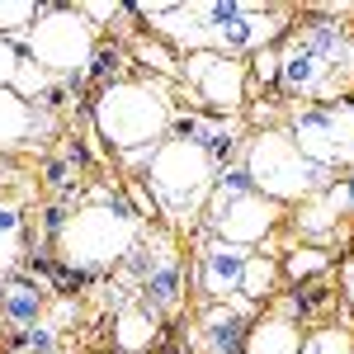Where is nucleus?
<instances>
[{
	"label": "nucleus",
	"instance_id": "7ed1b4c3",
	"mask_svg": "<svg viewBox=\"0 0 354 354\" xmlns=\"http://www.w3.org/2000/svg\"><path fill=\"white\" fill-rule=\"evenodd\" d=\"M241 147H245L241 165H245V175H250V185H255V194H265L279 208H283V203H302V198L322 194L330 180H335V170L312 165L298 147H293L288 128H255Z\"/></svg>",
	"mask_w": 354,
	"mask_h": 354
},
{
	"label": "nucleus",
	"instance_id": "20e7f679",
	"mask_svg": "<svg viewBox=\"0 0 354 354\" xmlns=\"http://www.w3.org/2000/svg\"><path fill=\"white\" fill-rule=\"evenodd\" d=\"M213 180H218V161L203 147L175 142V137H165L151 165L142 170V189L151 194L156 213H165L170 222H189L194 213H203Z\"/></svg>",
	"mask_w": 354,
	"mask_h": 354
},
{
	"label": "nucleus",
	"instance_id": "423d86ee",
	"mask_svg": "<svg viewBox=\"0 0 354 354\" xmlns=\"http://www.w3.org/2000/svg\"><path fill=\"white\" fill-rule=\"evenodd\" d=\"M293 10L288 5H245V0H203L198 5V24L208 33V53L241 57L274 48L279 33H288Z\"/></svg>",
	"mask_w": 354,
	"mask_h": 354
},
{
	"label": "nucleus",
	"instance_id": "6e6552de",
	"mask_svg": "<svg viewBox=\"0 0 354 354\" xmlns=\"http://www.w3.org/2000/svg\"><path fill=\"white\" fill-rule=\"evenodd\" d=\"M279 222H283V208L270 203L265 194H232V198L208 194V203H203L208 236L227 245H245V250H255L270 232H279Z\"/></svg>",
	"mask_w": 354,
	"mask_h": 354
},
{
	"label": "nucleus",
	"instance_id": "f257e3e1",
	"mask_svg": "<svg viewBox=\"0 0 354 354\" xmlns=\"http://www.w3.org/2000/svg\"><path fill=\"white\" fill-rule=\"evenodd\" d=\"M170 113H175V85L156 76H133L123 85H109L90 100L95 133L109 151H142L161 147L170 137Z\"/></svg>",
	"mask_w": 354,
	"mask_h": 354
},
{
	"label": "nucleus",
	"instance_id": "0eeeda50",
	"mask_svg": "<svg viewBox=\"0 0 354 354\" xmlns=\"http://www.w3.org/2000/svg\"><path fill=\"white\" fill-rule=\"evenodd\" d=\"M180 81L194 95V104L203 113H222L236 118L245 109V90H250V71L241 57H222V53H189L180 57Z\"/></svg>",
	"mask_w": 354,
	"mask_h": 354
},
{
	"label": "nucleus",
	"instance_id": "2eb2a0df",
	"mask_svg": "<svg viewBox=\"0 0 354 354\" xmlns=\"http://www.w3.org/2000/svg\"><path fill=\"white\" fill-rule=\"evenodd\" d=\"M156 330H161V317L147 312L137 298L113 317V340H118V350H123V354H142L151 340H156Z\"/></svg>",
	"mask_w": 354,
	"mask_h": 354
},
{
	"label": "nucleus",
	"instance_id": "dca6fc26",
	"mask_svg": "<svg viewBox=\"0 0 354 354\" xmlns=\"http://www.w3.org/2000/svg\"><path fill=\"white\" fill-rule=\"evenodd\" d=\"M128 57H133V66H147L156 81H180V53L170 43H161L156 33H147V28L128 38Z\"/></svg>",
	"mask_w": 354,
	"mask_h": 354
},
{
	"label": "nucleus",
	"instance_id": "c756f323",
	"mask_svg": "<svg viewBox=\"0 0 354 354\" xmlns=\"http://www.w3.org/2000/svg\"><path fill=\"white\" fill-rule=\"evenodd\" d=\"M19 180H24V175H19V165L0 156V203H5V189H10V185H19Z\"/></svg>",
	"mask_w": 354,
	"mask_h": 354
},
{
	"label": "nucleus",
	"instance_id": "4be33fe9",
	"mask_svg": "<svg viewBox=\"0 0 354 354\" xmlns=\"http://www.w3.org/2000/svg\"><path fill=\"white\" fill-rule=\"evenodd\" d=\"M5 354H62V335H57L53 322L10 330V335H5Z\"/></svg>",
	"mask_w": 354,
	"mask_h": 354
},
{
	"label": "nucleus",
	"instance_id": "a211bd4d",
	"mask_svg": "<svg viewBox=\"0 0 354 354\" xmlns=\"http://www.w3.org/2000/svg\"><path fill=\"white\" fill-rule=\"evenodd\" d=\"M28 147V104L15 90H0V156L15 161Z\"/></svg>",
	"mask_w": 354,
	"mask_h": 354
},
{
	"label": "nucleus",
	"instance_id": "ddd939ff",
	"mask_svg": "<svg viewBox=\"0 0 354 354\" xmlns=\"http://www.w3.org/2000/svg\"><path fill=\"white\" fill-rule=\"evenodd\" d=\"M180 293H185V265H180V255L161 260L156 270L137 283V302H142L147 312H156V317L175 312V307H180Z\"/></svg>",
	"mask_w": 354,
	"mask_h": 354
},
{
	"label": "nucleus",
	"instance_id": "aec40b11",
	"mask_svg": "<svg viewBox=\"0 0 354 354\" xmlns=\"http://www.w3.org/2000/svg\"><path fill=\"white\" fill-rule=\"evenodd\" d=\"M322 113H326V133H330V161L354 165V100L322 104Z\"/></svg>",
	"mask_w": 354,
	"mask_h": 354
},
{
	"label": "nucleus",
	"instance_id": "39448f33",
	"mask_svg": "<svg viewBox=\"0 0 354 354\" xmlns=\"http://www.w3.org/2000/svg\"><path fill=\"white\" fill-rule=\"evenodd\" d=\"M19 48H24V57H33L48 76H57V81H62V76H85L90 57L100 48V28L85 24L81 15H76V5L48 0Z\"/></svg>",
	"mask_w": 354,
	"mask_h": 354
},
{
	"label": "nucleus",
	"instance_id": "f8f14e48",
	"mask_svg": "<svg viewBox=\"0 0 354 354\" xmlns=\"http://www.w3.org/2000/svg\"><path fill=\"white\" fill-rule=\"evenodd\" d=\"M48 283H38L33 274H10L5 279V293H0V322L10 330H24V326H38L43 322V312H48Z\"/></svg>",
	"mask_w": 354,
	"mask_h": 354
},
{
	"label": "nucleus",
	"instance_id": "393cba45",
	"mask_svg": "<svg viewBox=\"0 0 354 354\" xmlns=\"http://www.w3.org/2000/svg\"><path fill=\"white\" fill-rule=\"evenodd\" d=\"M53 85V76L33 62V57H19V66H15V81H10V90L24 100V104H33V100H43V90Z\"/></svg>",
	"mask_w": 354,
	"mask_h": 354
},
{
	"label": "nucleus",
	"instance_id": "f03ea898",
	"mask_svg": "<svg viewBox=\"0 0 354 354\" xmlns=\"http://www.w3.org/2000/svg\"><path fill=\"white\" fill-rule=\"evenodd\" d=\"M142 232H147V222L137 218V208L123 194L113 203H81L57 232V260L85 279L118 270L128 260V250L142 241Z\"/></svg>",
	"mask_w": 354,
	"mask_h": 354
},
{
	"label": "nucleus",
	"instance_id": "c85d7f7f",
	"mask_svg": "<svg viewBox=\"0 0 354 354\" xmlns=\"http://www.w3.org/2000/svg\"><path fill=\"white\" fill-rule=\"evenodd\" d=\"M19 57H24V48H19L15 38H0V90H10V81H15V66H19Z\"/></svg>",
	"mask_w": 354,
	"mask_h": 354
},
{
	"label": "nucleus",
	"instance_id": "9b49d317",
	"mask_svg": "<svg viewBox=\"0 0 354 354\" xmlns=\"http://www.w3.org/2000/svg\"><path fill=\"white\" fill-rule=\"evenodd\" d=\"M250 312H255V302H245V298L213 302L208 317H203V330H198L203 354H241L245 330H250V322H255Z\"/></svg>",
	"mask_w": 354,
	"mask_h": 354
},
{
	"label": "nucleus",
	"instance_id": "5701e85b",
	"mask_svg": "<svg viewBox=\"0 0 354 354\" xmlns=\"http://www.w3.org/2000/svg\"><path fill=\"white\" fill-rule=\"evenodd\" d=\"M38 15H43V5H33V0H0V38L24 43V33L33 28Z\"/></svg>",
	"mask_w": 354,
	"mask_h": 354
},
{
	"label": "nucleus",
	"instance_id": "7c9ffc66",
	"mask_svg": "<svg viewBox=\"0 0 354 354\" xmlns=\"http://www.w3.org/2000/svg\"><path fill=\"white\" fill-rule=\"evenodd\" d=\"M345 293H350V302H354V265L345 270Z\"/></svg>",
	"mask_w": 354,
	"mask_h": 354
},
{
	"label": "nucleus",
	"instance_id": "b1692460",
	"mask_svg": "<svg viewBox=\"0 0 354 354\" xmlns=\"http://www.w3.org/2000/svg\"><path fill=\"white\" fill-rule=\"evenodd\" d=\"M326 265H330V250H322V245H293V250L283 255V274H288L293 283L312 279V274H322Z\"/></svg>",
	"mask_w": 354,
	"mask_h": 354
},
{
	"label": "nucleus",
	"instance_id": "bb28decb",
	"mask_svg": "<svg viewBox=\"0 0 354 354\" xmlns=\"http://www.w3.org/2000/svg\"><path fill=\"white\" fill-rule=\"evenodd\" d=\"M76 15L90 28H104L113 19H133V5H118V0H76Z\"/></svg>",
	"mask_w": 354,
	"mask_h": 354
},
{
	"label": "nucleus",
	"instance_id": "cd10ccee",
	"mask_svg": "<svg viewBox=\"0 0 354 354\" xmlns=\"http://www.w3.org/2000/svg\"><path fill=\"white\" fill-rule=\"evenodd\" d=\"M245 71H250V81L260 90H279V48H260L245 62Z\"/></svg>",
	"mask_w": 354,
	"mask_h": 354
},
{
	"label": "nucleus",
	"instance_id": "f3484780",
	"mask_svg": "<svg viewBox=\"0 0 354 354\" xmlns=\"http://www.w3.org/2000/svg\"><path fill=\"white\" fill-rule=\"evenodd\" d=\"M128 66H133V57H128L123 43H100L95 57H90V66H85V85L100 95V90H109V85L133 81V76H128Z\"/></svg>",
	"mask_w": 354,
	"mask_h": 354
},
{
	"label": "nucleus",
	"instance_id": "4468645a",
	"mask_svg": "<svg viewBox=\"0 0 354 354\" xmlns=\"http://www.w3.org/2000/svg\"><path fill=\"white\" fill-rule=\"evenodd\" d=\"M241 354H302V326L298 322H288V317H260V322H250L245 330V345Z\"/></svg>",
	"mask_w": 354,
	"mask_h": 354
},
{
	"label": "nucleus",
	"instance_id": "6ab92c4d",
	"mask_svg": "<svg viewBox=\"0 0 354 354\" xmlns=\"http://www.w3.org/2000/svg\"><path fill=\"white\" fill-rule=\"evenodd\" d=\"M28 255V227H24V208L19 203H0V270L15 274L19 260Z\"/></svg>",
	"mask_w": 354,
	"mask_h": 354
},
{
	"label": "nucleus",
	"instance_id": "2f4dec72",
	"mask_svg": "<svg viewBox=\"0 0 354 354\" xmlns=\"http://www.w3.org/2000/svg\"><path fill=\"white\" fill-rule=\"evenodd\" d=\"M5 279H10V274H5V270H0V293H5Z\"/></svg>",
	"mask_w": 354,
	"mask_h": 354
},
{
	"label": "nucleus",
	"instance_id": "a878e982",
	"mask_svg": "<svg viewBox=\"0 0 354 354\" xmlns=\"http://www.w3.org/2000/svg\"><path fill=\"white\" fill-rule=\"evenodd\" d=\"M302 354H354V335L345 326H322L302 335Z\"/></svg>",
	"mask_w": 354,
	"mask_h": 354
},
{
	"label": "nucleus",
	"instance_id": "1a4fd4ad",
	"mask_svg": "<svg viewBox=\"0 0 354 354\" xmlns=\"http://www.w3.org/2000/svg\"><path fill=\"white\" fill-rule=\"evenodd\" d=\"M345 213H354V180H330L322 194H312V198H302L298 213H293V232H298L302 241L322 245L335 241L340 236V222Z\"/></svg>",
	"mask_w": 354,
	"mask_h": 354
},
{
	"label": "nucleus",
	"instance_id": "9d476101",
	"mask_svg": "<svg viewBox=\"0 0 354 354\" xmlns=\"http://www.w3.org/2000/svg\"><path fill=\"white\" fill-rule=\"evenodd\" d=\"M245 260H250L245 245H227V241H213V236H208V245L198 250V270H194L198 293H203L208 302H232L236 293H241Z\"/></svg>",
	"mask_w": 354,
	"mask_h": 354
},
{
	"label": "nucleus",
	"instance_id": "412c9836",
	"mask_svg": "<svg viewBox=\"0 0 354 354\" xmlns=\"http://www.w3.org/2000/svg\"><path fill=\"white\" fill-rule=\"evenodd\" d=\"M274 288H279V265H274V255L250 250L245 274H241V293H236V298H245V302H270Z\"/></svg>",
	"mask_w": 354,
	"mask_h": 354
}]
</instances>
